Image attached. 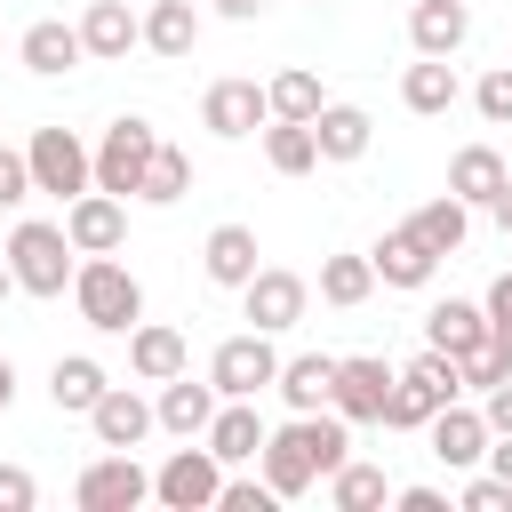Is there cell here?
Returning <instances> with one entry per match:
<instances>
[{"instance_id": "c3c4849f", "label": "cell", "mask_w": 512, "mask_h": 512, "mask_svg": "<svg viewBox=\"0 0 512 512\" xmlns=\"http://www.w3.org/2000/svg\"><path fill=\"white\" fill-rule=\"evenodd\" d=\"M16 400V368H8V352H0V408Z\"/></svg>"}, {"instance_id": "3957f363", "label": "cell", "mask_w": 512, "mask_h": 512, "mask_svg": "<svg viewBox=\"0 0 512 512\" xmlns=\"http://www.w3.org/2000/svg\"><path fill=\"white\" fill-rule=\"evenodd\" d=\"M0 256H8V272H16L24 296H64V288H72V264H80V248H72L64 224H48V216H24Z\"/></svg>"}, {"instance_id": "f6af8a7d", "label": "cell", "mask_w": 512, "mask_h": 512, "mask_svg": "<svg viewBox=\"0 0 512 512\" xmlns=\"http://www.w3.org/2000/svg\"><path fill=\"white\" fill-rule=\"evenodd\" d=\"M496 480H512V432H488V456H480Z\"/></svg>"}, {"instance_id": "484cf974", "label": "cell", "mask_w": 512, "mask_h": 512, "mask_svg": "<svg viewBox=\"0 0 512 512\" xmlns=\"http://www.w3.org/2000/svg\"><path fill=\"white\" fill-rule=\"evenodd\" d=\"M144 48L168 56V64H184V56L200 48V8H192V0H152V8H144Z\"/></svg>"}, {"instance_id": "ba28073f", "label": "cell", "mask_w": 512, "mask_h": 512, "mask_svg": "<svg viewBox=\"0 0 512 512\" xmlns=\"http://www.w3.org/2000/svg\"><path fill=\"white\" fill-rule=\"evenodd\" d=\"M304 304H312V280H304V272H280V264H256V272H248V288H240L248 328H264V336L296 328V320H304Z\"/></svg>"}, {"instance_id": "f546056e", "label": "cell", "mask_w": 512, "mask_h": 512, "mask_svg": "<svg viewBox=\"0 0 512 512\" xmlns=\"http://www.w3.org/2000/svg\"><path fill=\"white\" fill-rule=\"evenodd\" d=\"M408 232H416L432 256H456V248H464V232H472V208H464L456 192H440V200H424V208L408 216Z\"/></svg>"}, {"instance_id": "52a82bcc", "label": "cell", "mask_w": 512, "mask_h": 512, "mask_svg": "<svg viewBox=\"0 0 512 512\" xmlns=\"http://www.w3.org/2000/svg\"><path fill=\"white\" fill-rule=\"evenodd\" d=\"M72 504H80V512H136V504H152V472H144L128 448H104L96 464H80Z\"/></svg>"}, {"instance_id": "7c38bea8", "label": "cell", "mask_w": 512, "mask_h": 512, "mask_svg": "<svg viewBox=\"0 0 512 512\" xmlns=\"http://www.w3.org/2000/svg\"><path fill=\"white\" fill-rule=\"evenodd\" d=\"M264 120H272V104H264V88H256V80H216V88L200 96V128H208V136H224V144L256 136Z\"/></svg>"}, {"instance_id": "f35d334b", "label": "cell", "mask_w": 512, "mask_h": 512, "mask_svg": "<svg viewBox=\"0 0 512 512\" xmlns=\"http://www.w3.org/2000/svg\"><path fill=\"white\" fill-rule=\"evenodd\" d=\"M456 504H464V512H512V480H496V472H472Z\"/></svg>"}, {"instance_id": "30bf717a", "label": "cell", "mask_w": 512, "mask_h": 512, "mask_svg": "<svg viewBox=\"0 0 512 512\" xmlns=\"http://www.w3.org/2000/svg\"><path fill=\"white\" fill-rule=\"evenodd\" d=\"M384 400H392V360H376V352H352V360H336L328 408H336L344 424H384Z\"/></svg>"}, {"instance_id": "9a60e30c", "label": "cell", "mask_w": 512, "mask_h": 512, "mask_svg": "<svg viewBox=\"0 0 512 512\" xmlns=\"http://www.w3.org/2000/svg\"><path fill=\"white\" fill-rule=\"evenodd\" d=\"M264 432H272V424L256 416V400H216V416H208V432H200V440H208V456L232 472V464H256Z\"/></svg>"}, {"instance_id": "83f0119b", "label": "cell", "mask_w": 512, "mask_h": 512, "mask_svg": "<svg viewBox=\"0 0 512 512\" xmlns=\"http://www.w3.org/2000/svg\"><path fill=\"white\" fill-rule=\"evenodd\" d=\"M104 384H112V376H104V360H88V352H64V360L48 368V400H56L64 416H88V408L104 400Z\"/></svg>"}, {"instance_id": "4fadbf2b", "label": "cell", "mask_w": 512, "mask_h": 512, "mask_svg": "<svg viewBox=\"0 0 512 512\" xmlns=\"http://www.w3.org/2000/svg\"><path fill=\"white\" fill-rule=\"evenodd\" d=\"M424 440H432V456H440L448 472H472V464L488 456V416H480V408H464V400H448V408H432Z\"/></svg>"}, {"instance_id": "74e56055", "label": "cell", "mask_w": 512, "mask_h": 512, "mask_svg": "<svg viewBox=\"0 0 512 512\" xmlns=\"http://www.w3.org/2000/svg\"><path fill=\"white\" fill-rule=\"evenodd\" d=\"M272 504H280V496L264 488V472H256V480H232V472H224V488H216V512H272Z\"/></svg>"}, {"instance_id": "603a6c76", "label": "cell", "mask_w": 512, "mask_h": 512, "mask_svg": "<svg viewBox=\"0 0 512 512\" xmlns=\"http://www.w3.org/2000/svg\"><path fill=\"white\" fill-rule=\"evenodd\" d=\"M312 144H320V160L344 168V160H360V152L376 144V120H368L360 104H320V112H312Z\"/></svg>"}, {"instance_id": "bcb514c9", "label": "cell", "mask_w": 512, "mask_h": 512, "mask_svg": "<svg viewBox=\"0 0 512 512\" xmlns=\"http://www.w3.org/2000/svg\"><path fill=\"white\" fill-rule=\"evenodd\" d=\"M488 216H496V224H504V240H512V176L496 184V200H488Z\"/></svg>"}, {"instance_id": "836d02e7", "label": "cell", "mask_w": 512, "mask_h": 512, "mask_svg": "<svg viewBox=\"0 0 512 512\" xmlns=\"http://www.w3.org/2000/svg\"><path fill=\"white\" fill-rule=\"evenodd\" d=\"M264 104H272V120H312L328 96H320V72L288 64V72H272V80H264Z\"/></svg>"}, {"instance_id": "4dcf8cb0", "label": "cell", "mask_w": 512, "mask_h": 512, "mask_svg": "<svg viewBox=\"0 0 512 512\" xmlns=\"http://www.w3.org/2000/svg\"><path fill=\"white\" fill-rule=\"evenodd\" d=\"M384 496H392L384 464H360V456H344V464L328 472V504H336V512H376Z\"/></svg>"}, {"instance_id": "7bdbcfd3", "label": "cell", "mask_w": 512, "mask_h": 512, "mask_svg": "<svg viewBox=\"0 0 512 512\" xmlns=\"http://www.w3.org/2000/svg\"><path fill=\"white\" fill-rule=\"evenodd\" d=\"M480 416H488V432H512V376L480 392Z\"/></svg>"}, {"instance_id": "9c48e42d", "label": "cell", "mask_w": 512, "mask_h": 512, "mask_svg": "<svg viewBox=\"0 0 512 512\" xmlns=\"http://www.w3.org/2000/svg\"><path fill=\"white\" fill-rule=\"evenodd\" d=\"M216 488H224V464L208 456V440L200 448H176L152 472V504H168V512H216Z\"/></svg>"}, {"instance_id": "d4e9b609", "label": "cell", "mask_w": 512, "mask_h": 512, "mask_svg": "<svg viewBox=\"0 0 512 512\" xmlns=\"http://www.w3.org/2000/svg\"><path fill=\"white\" fill-rule=\"evenodd\" d=\"M456 96H464V80H456V64H448V56H416V64L400 72V104H408V112H424V120H440Z\"/></svg>"}, {"instance_id": "681fc988", "label": "cell", "mask_w": 512, "mask_h": 512, "mask_svg": "<svg viewBox=\"0 0 512 512\" xmlns=\"http://www.w3.org/2000/svg\"><path fill=\"white\" fill-rule=\"evenodd\" d=\"M8 296H16V272H8V256H0V304H8Z\"/></svg>"}, {"instance_id": "e0dca14e", "label": "cell", "mask_w": 512, "mask_h": 512, "mask_svg": "<svg viewBox=\"0 0 512 512\" xmlns=\"http://www.w3.org/2000/svg\"><path fill=\"white\" fill-rule=\"evenodd\" d=\"M16 56H24V72H40V80H64L72 64H88V48H80V24H56V16L24 24Z\"/></svg>"}, {"instance_id": "f1b7e54d", "label": "cell", "mask_w": 512, "mask_h": 512, "mask_svg": "<svg viewBox=\"0 0 512 512\" xmlns=\"http://www.w3.org/2000/svg\"><path fill=\"white\" fill-rule=\"evenodd\" d=\"M328 384H336V360L328 352H296V360H280V376H272V392L304 416V408H328Z\"/></svg>"}, {"instance_id": "8fae6325", "label": "cell", "mask_w": 512, "mask_h": 512, "mask_svg": "<svg viewBox=\"0 0 512 512\" xmlns=\"http://www.w3.org/2000/svg\"><path fill=\"white\" fill-rule=\"evenodd\" d=\"M64 240H72L80 256H112V248L128 240V200L88 184L80 200H64Z\"/></svg>"}, {"instance_id": "2e32d148", "label": "cell", "mask_w": 512, "mask_h": 512, "mask_svg": "<svg viewBox=\"0 0 512 512\" xmlns=\"http://www.w3.org/2000/svg\"><path fill=\"white\" fill-rule=\"evenodd\" d=\"M80 48H88L96 64H120L128 48H144V16H136L128 0H88V16H80Z\"/></svg>"}, {"instance_id": "44dd1931", "label": "cell", "mask_w": 512, "mask_h": 512, "mask_svg": "<svg viewBox=\"0 0 512 512\" xmlns=\"http://www.w3.org/2000/svg\"><path fill=\"white\" fill-rule=\"evenodd\" d=\"M128 368H136V384H168V376H184V368H192V352H184V336H176V328L136 320V328H128Z\"/></svg>"}, {"instance_id": "277c9868", "label": "cell", "mask_w": 512, "mask_h": 512, "mask_svg": "<svg viewBox=\"0 0 512 512\" xmlns=\"http://www.w3.org/2000/svg\"><path fill=\"white\" fill-rule=\"evenodd\" d=\"M24 168H32V192H48V200H80L96 184V160H88V144L72 128H32Z\"/></svg>"}, {"instance_id": "d6a6232c", "label": "cell", "mask_w": 512, "mask_h": 512, "mask_svg": "<svg viewBox=\"0 0 512 512\" xmlns=\"http://www.w3.org/2000/svg\"><path fill=\"white\" fill-rule=\"evenodd\" d=\"M192 192V152H176V144H152V160H144V184H136V200H152V208H176Z\"/></svg>"}, {"instance_id": "8d00e7d4", "label": "cell", "mask_w": 512, "mask_h": 512, "mask_svg": "<svg viewBox=\"0 0 512 512\" xmlns=\"http://www.w3.org/2000/svg\"><path fill=\"white\" fill-rule=\"evenodd\" d=\"M472 104H480V120H488V128H512V64H496V72H480V88H472Z\"/></svg>"}, {"instance_id": "ee69618b", "label": "cell", "mask_w": 512, "mask_h": 512, "mask_svg": "<svg viewBox=\"0 0 512 512\" xmlns=\"http://www.w3.org/2000/svg\"><path fill=\"white\" fill-rule=\"evenodd\" d=\"M392 504H400V512H448L440 488H392Z\"/></svg>"}, {"instance_id": "7a4b0ae2", "label": "cell", "mask_w": 512, "mask_h": 512, "mask_svg": "<svg viewBox=\"0 0 512 512\" xmlns=\"http://www.w3.org/2000/svg\"><path fill=\"white\" fill-rule=\"evenodd\" d=\"M72 304H80V320H88L96 336H128V328L144 320V288H136V272L120 264V248L72 264Z\"/></svg>"}, {"instance_id": "5b68a950", "label": "cell", "mask_w": 512, "mask_h": 512, "mask_svg": "<svg viewBox=\"0 0 512 512\" xmlns=\"http://www.w3.org/2000/svg\"><path fill=\"white\" fill-rule=\"evenodd\" d=\"M152 144H160V128H152L144 112H120V120L96 136V152H88V160H96V192H120V200H128V192L144 184Z\"/></svg>"}, {"instance_id": "60d3db41", "label": "cell", "mask_w": 512, "mask_h": 512, "mask_svg": "<svg viewBox=\"0 0 512 512\" xmlns=\"http://www.w3.org/2000/svg\"><path fill=\"white\" fill-rule=\"evenodd\" d=\"M24 200H32V168L16 144H0V208H24Z\"/></svg>"}, {"instance_id": "4316f807", "label": "cell", "mask_w": 512, "mask_h": 512, "mask_svg": "<svg viewBox=\"0 0 512 512\" xmlns=\"http://www.w3.org/2000/svg\"><path fill=\"white\" fill-rule=\"evenodd\" d=\"M504 176H512V168H504V152H496V144H464V152L448 160V192H456L464 208H488Z\"/></svg>"}, {"instance_id": "e575fe53", "label": "cell", "mask_w": 512, "mask_h": 512, "mask_svg": "<svg viewBox=\"0 0 512 512\" xmlns=\"http://www.w3.org/2000/svg\"><path fill=\"white\" fill-rule=\"evenodd\" d=\"M368 296H376V264H368V256H328V264H320V304L352 312V304H368Z\"/></svg>"}, {"instance_id": "5bb4252c", "label": "cell", "mask_w": 512, "mask_h": 512, "mask_svg": "<svg viewBox=\"0 0 512 512\" xmlns=\"http://www.w3.org/2000/svg\"><path fill=\"white\" fill-rule=\"evenodd\" d=\"M88 432H96V448H144V432H152V400H144L136 384H104V400L88 408Z\"/></svg>"}, {"instance_id": "7dc6e473", "label": "cell", "mask_w": 512, "mask_h": 512, "mask_svg": "<svg viewBox=\"0 0 512 512\" xmlns=\"http://www.w3.org/2000/svg\"><path fill=\"white\" fill-rule=\"evenodd\" d=\"M256 8H264V0H216V16H232V24H248Z\"/></svg>"}, {"instance_id": "8992f818", "label": "cell", "mask_w": 512, "mask_h": 512, "mask_svg": "<svg viewBox=\"0 0 512 512\" xmlns=\"http://www.w3.org/2000/svg\"><path fill=\"white\" fill-rule=\"evenodd\" d=\"M272 376H280V352H272L264 328L224 336V344L208 352V384H216V400H256V392H272Z\"/></svg>"}, {"instance_id": "ab89813d", "label": "cell", "mask_w": 512, "mask_h": 512, "mask_svg": "<svg viewBox=\"0 0 512 512\" xmlns=\"http://www.w3.org/2000/svg\"><path fill=\"white\" fill-rule=\"evenodd\" d=\"M480 312H488V336L512 352V272H496L488 280V296H480Z\"/></svg>"}, {"instance_id": "d590c367", "label": "cell", "mask_w": 512, "mask_h": 512, "mask_svg": "<svg viewBox=\"0 0 512 512\" xmlns=\"http://www.w3.org/2000/svg\"><path fill=\"white\" fill-rule=\"evenodd\" d=\"M456 376H464V392H488V384H504V376H512V352L488 336L480 352H464V360H456Z\"/></svg>"}, {"instance_id": "b9f144b4", "label": "cell", "mask_w": 512, "mask_h": 512, "mask_svg": "<svg viewBox=\"0 0 512 512\" xmlns=\"http://www.w3.org/2000/svg\"><path fill=\"white\" fill-rule=\"evenodd\" d=\"M32 504H40L32 472H24V464H0V512H32Z\"/></svg>"}, {"instance_id": "d6986e66", "label": "cell", "mask_w": 512, "mask_h": 512, "mask_svg": "<svg viewBox=\"0 0 512 512\" xmlns=\"http://www.w3.org/2000/svg\"><path fill=\"white\" fill-rule=\"evenodd\" d=\"M256 224H216L208 240H200V272L216 280V288H248V272H256Z\"/></svg>"}, {"instance_id": "ac0fdd59", "label": "cell", "mask_w": 512, "mask_h": 512, "mask_svg": "<svg viewBox=\"0 0 512 512\" xmlns=\"http://www.w3.org/2000/svg\"><path fill=\"white\" fill-rule=\"evenodd\" d=\"M208 416H216V384H192V368H184V376H168V384H160V400H152V424H160V432H176V440H200V432H208Z\"/></svg>"}, {"instance_id": "cb8c5ba5", "label": "cell", "mask_w": 512, "mask_h": 512, "mask_svg": "<svg viewBox=\"0 0 512 512\" xmlns=\"http://www.w3.org/2000/svg\"><path fill=\"white\" fill-rule=\"evenodd\" d=\"M368 264H376V280H384V288H424V280L440 272V256H432L408 224H400V232H384V240L368 248Z\"/></svg>"}, {"instance_id": "1f68e13d", "label": "cell", "mask_w": 512, "mask_h": 512, "mask_svg": "<svg viewBox=\"0 0 512 512\" xmlns=\"http://www.w3.org/2000/svg\"><path fill=\"white\" fill-rule=\"evenodd\" d=\"M264 160H272L280 176H312V168H320L312 120H264Z\"/></svg>"}, {"instance_id": "6da1fadb", "label": "cell", "mask_w": 512, "mask_h": 512, "mask_svg": "<svg viewBox=\"0 0 512 512\" xmlns=\"http://www.w3.org/2000/svg\"><path fill=\"white\" fill-rule=\"evenodd\" d=\"M344 456H352L344 416H336V408H304V416H288V424H272V432H264L256 472H264V488L288 504V496H304L312 480H328Z\"/></svg>"}, {"instance_id": "ffe728a7", "label": "cell", "mask_w": 512, "mask_h": 512, "mask_svg": "<svg viewBox=\"0 0 512 512\" xmlns=\"http://www.w3.org/2000/svg\"><path fill=\"white\" fill-rule=\"evenodd\" d=\"M424 344H432V352H448V360H464V352H480V344H488V312H480V304H464V296H440V304L424 312Z\"/></svg>"}, {"instance_id": "7402d4cb", "label": "cell", "mask_w": 512, "mask_h": 512, "mask_svg": "<svg viewBox=\"0 0 512 512\" xmlns=\"http://www.w3.org/2000/svg\"><path fill=\"white\" fill-rule=\"evenodd\" d=\"M408 40H416V56H456L472 40V8L464 0H416L408 8Z\"/></svg>"}]
</instances>
